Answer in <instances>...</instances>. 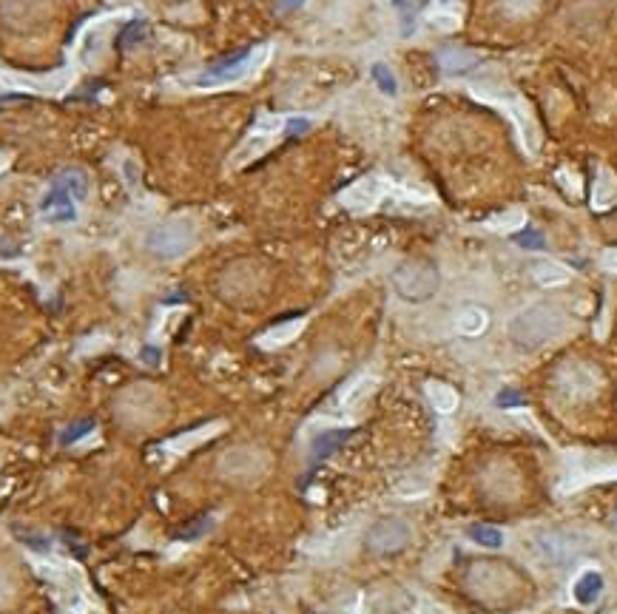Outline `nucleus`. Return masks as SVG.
<instances>
[{
  "instance_id": "obj_25",
  "label": "nucleus",
  "mask_w": 617,
  "mask_h": 614,
  "mask_svg": "<svg viewBox=\"0 0 617 614\" xmlns=\"http://www.w3.org/2000/svg\"><path fill=\"white\" fill-rule=\"evenodd\" d=\"M91 430H94V421H91V419H83V421L72 424V427L63 433V444H77V441H80V438H86Z\"/></svg>"
},
{
  "instance_id": "obj_33",
  "label": "nucleus",
  "mask_w": 617,
  "mask_h": 614,
  "mask_svg": "<svg viewBox=\"0 0 617 614\" xmlns=\"http://www.w3.org/2000/svg\"><path fill=\"white\" fill-rule=\"evenodd\" d=\"M614 529H617V512H614Z\"/></svg>"
},
{
  "instance_id": "obj_15",
  "label": "nucleus",
  "mask_w": 617,
  "mask_h": 614,
  "mask_svg": "<svg viewBox=\"0 0 617 614\" xmlns=\"http://www.w3.org/2000/svg\"><path fill=\"white\" fill-rule=\"evenodd\" d=\"M427 398L438 413H453V409L458 407V392L444 381H430L427 384Z\"/></svg>"
},
{
  "instance_id": "obj_18",
  "label": "nucleus",
  "mask_w": 617,
  "mask_h": 614,
  "mask_svg": "<svg viewBox=\"0 0 617 614\" xmlns=\"http://www.w3.org/2000/svg\"><path fill=\"white\" fill-rule=\"evenodd\" d=\"M302 327H305V319L282 322V324H276L273 330H268V333L259 339V344H262V347H279V344H288L293 336H299Z\"/></svg>"
},
{
  "instance_id": "obj_28",
  "label": "nucleus",
  "mask_w": 617,
  "mask_h": 614,
  "mask_svg": "<svg viewBox=\"0 0 617 614\" xmlns=\"http://www.w3.org/2000/svg\"><path fill=\"white\" fill-rule=\"evenodd\" d=\"M370 387H373V378H358V381L353 384V390H350V392L344 395V404H347V407L358 404V401H361V398H364L367 392H370Z\"/></svg>"
},
{
  "instance_id": "obj_30",
  "label": "nucleus",
  "mask_w": 617,
  "mask_h": 614,
  "mask_svg": "<svg viewBox=\"0 0 617 614\" xmlns=\"http://www.w3.org/2000/svg\"><path fill=\"white\" fill-rule=\"evenodd\" d=\"M307 128H310L307 120H296V117H293V120H285V131H288V134H302V131H307Z\"/></svg>"
},
{
  "instance_id": "obj_17",
  "label": "nucleus",
  "mask_w": 617,
  "mask_h": 614,
  "mask_svg": "<svg viewBox=\"0 0 617 614\" xmlns=\"http://www.w3.org/2000/svg\"><path fill=\"white\" fill-rule=\"evenodd\" d=\"M55 185L57 188H63L74 202H83L86 196H89V179H86V174L83 171H77V168H72V171H63L57 179H55Z\"/></svg>"
},
{
  "instance_id": "obj_12",
  "label": "nucleus",
  "mask_w": 617,
  "mask_h": 614,
  "mask_svg": "<svg viewBox=\"0 0 617 614\" xmlns=\"http://www.w3.org/2000/svg\"><path fill=\"white\" fill-rule=\"evenodd\" d=\"M614 202H617V182H614L611 171L600 168V174L594 176V188H591V205L597 211H603Z\"/></svg>"
},
{
  "instance_id": "obj_4",
  "label": "nucleus",
  "mask_w": 617,
  "mask_h": 614,
  "mask_svg": "<svg viewBox=\"0 0 617 614\" xmlns=\"http://www.w3.org/2000/svg\"><path fill=\"white\" fill-rule=\"evenodd\" d=\"M413 538V529H409L407 521L401 518H384V521H375L370 529H367V549L375 552V555H390V552H398L409 543Z\"/></svg>"
},
{
  "instance_id": "obj_19",
  "label": "nucleus",
  "mask_w": 617,
  "mask_h": 614,
  "mask_svg": "<svg viewBox=\"0 0 617 614\" xmlns=\"http://www.w3.org/2000/svg\"><path fill=\"white\" fill-rule=\"evenodd\" d=\"M487 313L481 310V307H464L461 313H458V330L464 333V336H481L484 330H487Z\"/></svg>"
},
{
  "instance_id": "obj_6",
  "label": "nucleus",
  "mask_w": 617,
  "mask_h": 614,
  "mask_svg": "<svg viewBox=\"0 0 617 614\" xmlns=\"http://www.w3.org/2000/svg\"><path fill=\"white\" fill-rule=\"evenodd\" d=\"M254 52H237L220 63H214L208 72H205L196 83L199 86H217V83H237L242 77H248V72L254 69Z\"/></svg>"
},
{
  "instance_id": "obj_2",
  "label": "nucleus",
  "mask_w": 617,
  "mask_h": 614,
  "mask_svg": "<svg viewBox=\"0 0 617 614\" xmlns=\"http://www.w3.org/2000/svg\"><path fill=\"white\" fill-rule=\"evenodd\" d=\"M392 290L409 302V305H421L427 299H433L441 288V276H438V268L427 259H413V262H401L392 276Z\"/></svg>"
},
{
  "instance_id": "obj_3",
  "label": "nucleus",
  "mask_w": 617,
  "mask_h": 614,
  "mask_svg": "<svg viewBox=\"0 0 617 614\" xmlns=\"http://www.w3.org/2000/svg\"><path fill=\"white\" fill-rule=\"evenodd\" d=\"M145 245L159 259H179L196 245V225L191 220H182V217L168 220L148 234Z\"/></svg>"
},
{
  "instance_id": "obj_13",
  "label": "nucleus",
  "mask_w": 617,
  "mask_h": 614,
  "mask_svg": "<svg viewBox=\"0 0 617 614\" xmlns=\"http://www.w3.org/2000/svg\"><path fill=\"white\" fill-rule=\"evenodd\" d=\"M350 436H353V430H330V433H322V436L313 438V444H310V455H313L316 461H322V458L333 455L339 447H344V441H347Z\"/></svg>"
},
{
  "instance_id": "obj_26",
  "label": "nucleus",
  "mask_w": 617,
  "mask_h": 614,
  "mask_svg": "<svg viewBox=\"0 0 617 614\" xmlns=\"http://www.w3.org/2000/svg\"><path fill=\"white\" fill-rule=\"evenodd\" d=\"M495 404H498V407H504V409H512V407H523V404H526V398H523L518 390L506 387V390H501V392L495 395Z\"/></svg>"
},
{
  "instance_id": "obj_29",
  "label": "nucleus",
  "mask_w": 617,
  "mask_h": 614,
  "mask_svg": "<svg viewBox=\"0 0 617 614\" xmlns=\"http://www.w3.org/2000/svg\"><path fill=\"white\" fill-rule=\"evenodd\" d=\"M305 6V0H276V12L279 15H290V12H296V9H302Z\"/></svg>"
},
{
  "instance_id": "obj_9",
  "label": "nucleus",
  "mask_w": 617,
  "mask_h": 614,
  "mask_svg": "<svg viewBox=\"0 0 617 614\" xmlns=\"http://www.w3.org/2000/svg\"><path fill=\"white\" fill-rule=\"evenodd\" d=\"M535 543H538L540 555H543L549 563H563V560H569V555H574L572 540H569L563 532H540V535L535 538Z\"/></svg>"
},
{
  "instance_id": "obj_10",
  "label": "nucleus",
  "mask_w": 617,
  "mask_h": 614,
  "mask_svg": "<svg viewBox=\"0 0 617 614\" xmlns=\"http://www.w3.org/2000/svg\"><path fill=\"white\" fill-rule=\"evenodd\" d=\"M438 63H441V69L447 72V74H467V72H472L478 63H481V57L475 55V52H470V49H441L438 52Z\"/></svg>"
},
{
  "instance_id": "obj_24",
  "label": "nucleus",
  "mask_w": 617,
  "mask_h": 614,
  "mask_svg": "<svg viewBox=\"0 0 617 614\" xmlns=\"http://www.w3.org/2000/svg\"><path fill=\"white\" fill-rule=\"evenodd\" d=\"M214 430H217V424H214V427H205V430H196V433H188L185 438H174V441H171V450H176V453H182V450H191L193 444L205 441V436H211Z\"/></svg>"
},
{
  "instance_id": "obj_8",
  "label": "nucleus",
  "mask_w": 617,
  "mask_h": 614,
  "mask_svg": "<svg viewBox=\"0 0 617 614\" xmlns=\"http://www.w3.org/2000/svg\"><path fill=\"white\" fill-rule=\"evenodd\" d=\"M40 211H43V217H46L49 222H72L74 214H77V211H74V199H72L63 188H57V185H52V191L46 193Z\"/></svg>"
},
{
  "instance_id": "obj_27",
  "label": "nucleus",
  "mask_w": 617,
  "mask_h": 614,
  "mask_svg": "<svg viewBox=\"0 0 617 614\" xmlns=\"http://www.w3.org/2000/svg\"><path fill=\"white\" fill-rule=\"evenodd\" d=\"M392 4H395V9L404 15V21H409V18H416V15L430 4V0H392Z\"/></svg>"
},
{
  "instance_id": "obj_21",
  "label": "nucleus",
  "mask_w": 617,
  "mask_h": 614,
  "mask_svg": "<svg viewBox=\"0 0 617 614\" xmlns=\"http://www.w3.org/2000/svg\"><path fill=\"white\" fill-rule=\"evenodd\" d=\"M478 546H484V549H498L501 543H504V535L495 529V526H470V532H467Z\"/></svg>"
},
{
  "instance_id": "obj_23",
  "label": "nucleus",
  "mask_w": 617,
  "mask_h": 614,
  "mask_svg": "<svg viewBox=\"0 0 617 614\" xmlns=\"http://www.w3.org/2000/svg\"><path fill=\"white\" fill-rule=\"evenodd\" d=\"M515 242L521 245V248H526V251H540L543 245H546V239H543V234L540 231H535V228H521L518 234H515Z\"/></svg>"
},
{
  "instance_id": "obj_31",
  "label": "nucleus",
  "mask_w": 617,
  "mask_h": 614,
  "mask_svg": "<svg viewBox=\"0 0 617 614\" xmlns=\"http://www.w3.org/2000/svg\"><path fill=\"white\" fill-rule=\"evenodd\" d=\"M600 262H603V268H606L608 273H617V248H611V251H606Z\"/></svg>"
},
{
  "instance_id": "obj_16",
  "label": "nucleus",
  "mask_w": 617,
  "mask_h": 614,
  "mask_svg": "<svg viewBox=\"0 0 617 614\" xmlns=\"http://www.w3.org/2000/svg\"><path fill=\"white\" fill-rule=\"evenodd\" d=\"M532 276L543 288H557V285L569 282V271L563 265H557V262H535L532 265Z\"/></svg>"
},
{
  "instance_id": "obj_11",
  "label": "nucleus",
  "mask_w": 617,
  "mask_h": 614,
  "mask_svg": "<svg viewBox=\"0 0 617 614\" xmlns=\"http://www.w3.org/2000/svg\"><path fill=\"white\" fill-rule=\"evenodd\" d=\"M603 586H606V583H603V574H600V572H583V574L574 580L572 594H574V600H577L580 606H591V603L600 600Z\"/></svg>"
},
{
  "instance_id": "obj_22",
  "label": "nucleus",
  "mask_w": 617,
  "mask_h": 614,
  "mask_svg": "<svg viewBox=\"0 0 617 614\" xmlns=\"http://www.w3.org/2000/svg\"><path fill=\"white\" fill-rule=\"evenodd\" d=\"M495 231H521L523 225H526V214L521 211V208H509L506 214H501V217H495L492 222H489Z\"/></svg>"
},
{
  "instance_id": "obj_32",
  "label": "nucleus",
  "mask_w": 617,
  "mask_h": 614,
  "mask_svg": "<svg viewBox=\"0 0 617 614\" xmlns=\"http://www.w3.org/2000/svg\"><path fill=\"white\" fill-rule=\"evenodd\" d=\"M140 358H142L145 364H151V367H154V364L159 361V350H157V347H145V350L140 353Z\"/></svg>"
},
{
  "instance_id": "obj_1",
  "label": "nucleus",
  "mask_w": 617,
  "mask_h": 614,
  "mask_svg": "<svg viewBox=\"0 0 617 614\" xmlns=\"http://www.w3.org/2000/svg\"><path fill=\"white\" fill-rule=\"evenodd\" d=\"M566 327V316L557 305H549V302H540V305H532L521 313L512 316L509 322V339L512 344H518L521 350H538L549 341H555Z\"/></svg>"
},
{
  "instance_id": "obj_7",
  "label": "nucleus",
  "mask_w": 617,
  "mask_h": 614,
  "mask_svg": "<svg viewBox=\"0 0 617 614\" xmlns=\"http://www.w3.org/2000/svg\"><path fill=\"white\" fill-rule=\"evenodd\" d=\"M378 199H381V182H378L375 176L358 179V182L350 185V188L344 191V196H341V202L347 205V208H353V211H367V208H373Z\"/></svg>"
},
{
  "instance_id": "obj_5",
  "label": "nucleus",
  "mask_w": 617,
  "mask_h": 614,
  "mask_svg": "<svg viewBox=\"0 0 617 614\" xmlns=\"http://www.w3.org/2000/svg\"><path fill=\"white\" fill-rule=\"evenodd\" d=\"M265 470H268V458L251 447H237V450L225 453L220 461V472L231 481H254Z\"/></svg>"
},
{
  "instance_id": "obj_20",
  "label": "nucleus",
  "mask_w": 617,
  "mask_h": 614,
  "mask_svg": "<svg viewBox=\"0 0 617 614\" xmlns=\"http://www.w3.org/2000/svg\"><path fill=\"white\" fill-rule=\"evenodd\" d=\"M370 74H373V80H375V86H378L381 94H387V97H395V94H398V80H395V74L390 72V66L375 63Z\"/></svg>"
},
{
  "instance_id": "obj_14",
  "label": "nucleus",
  "mask_w": 617,
  "mask_h": 614,
  "mask_svg": "<svg viewBox=\"0 0 617 614\" xmlns=\"http://www.w3.org/2000/svg\"><path fill=\"white\" fill-rule=\"evenodd\" d=\"M509 103H512L509 114H512V120L518 123V128H521V137H523L526 148H529V151H538V142H540V137H538V125L532 123V117L526 114V108H523V103H521L518 97H512Z\"/></svg>"
}]
</instances>
